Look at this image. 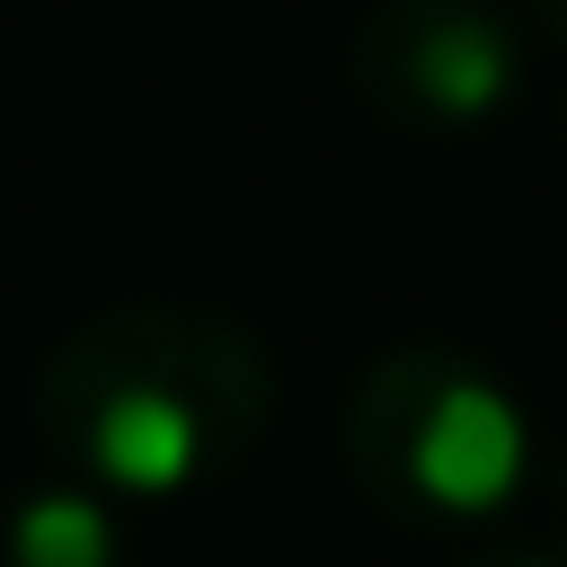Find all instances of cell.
<instances>
[{"mask_svg":"<svg viewBox=\"0 0 567 567\" xmlns=\"http://www.w3.org/2000/svg\"><path fill=\"white\" fill-rule=\"evenodd\" d=\"M44 425L115 487H177L266 416V354L239 319L186 301H115L44 354Z\"/></svg>","mask_w":567,"mask_h":567,"instance_id":"cell-1","label":"cell"},{"mask_svg":"<svg viewBox=\"0 0 567 567\" xmlns=\"http://www.w3.org/2000/svg\"><path fill=\"white\" fill-rule=\"evenodd\" d=\"M346 452L381 496L496 505L523 470V408L443 346H399L354 381Z\"/></svg>","mask_w":567,"mask_h":567,"instance_id":"cell-2","label":"cell"},{"mask_svg":"<svg viewBox=\"0 0 567 567\" xmlns=\"http://www.w3.org/2000/svg\"><path fill=\"white\" fill-rule=\"evenodd\" d=\"M514 80V27L487 0H372L354 27V89L408 124H461Z\"/></svg>","mask_w":567,"mask_h":567,"instance_id":"cell-3","label":"cell"},{"mask_svg":"<svg viewBox=\"0 0 567 567\" xmlns=\"http://www.w3.org/2000/svg\"><path fill=\"white\" fill-rule=\"evenodd\" d=\"M9 567H115V523L89 487H27L9 505Z\"/></svg>","mask_w":567,"mask_h":567,"instance_id":"cell-4","label":"cell"},{"mask_svg":"<svg viewBox=\"0 0 567 567\" xmlns=\"http://www.w3.org/2000/svg\"><path fill=\"white\" fill-rule=\"evenodd\" d=\"M461 567H558V558H461Z\"/></svg>","mask_w":567,"mask_h":567,"instance_id":"cell-5","label":"cell"}]
</instances>
